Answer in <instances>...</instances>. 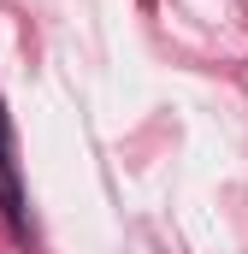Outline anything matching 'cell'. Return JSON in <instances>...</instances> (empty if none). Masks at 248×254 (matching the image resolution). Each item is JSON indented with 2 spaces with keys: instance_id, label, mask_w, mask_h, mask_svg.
Here are the masks:
<instances>
[{
  "instance_id": "6da1fadb",
  "label": "cell",
  "mask_w": 248,
  "mask_h": 254,
  "mask_svg": "<svg viewBox=\"0 0 248 254\" xmlns=\"http://www.w3.org/2000/svg\"><path fill=\"white\" fill-rule=\"evenodd\" d=\"M0 213H6V225H12L18 237H30V231H24V195H18V166H12V125H6V113H0Z\"/></svg>"
}]
</instances>
